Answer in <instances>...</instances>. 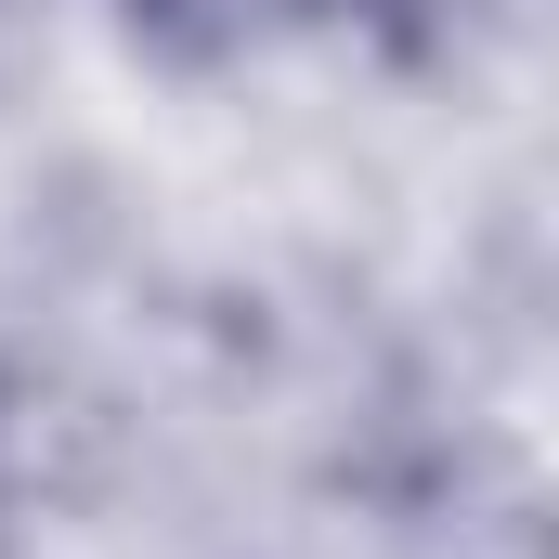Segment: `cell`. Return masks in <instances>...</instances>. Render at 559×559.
Returning <instances> with one entry per match:
<instances>
[{"label": "cell", "instance_id": "1", "mask_svg": "<svg viewBox=\"0 0 559 559\" xmlns=\"http://www.w3.org/2000/svg\"><path fill=\"white\" fill-rule=\"evenodd\" d=\"M312 13H338V0H131V26L182 39V52H248V39L312 26Z\"/></svg>", "mask_w": 559, "mask_h": 559}]
</instances>
